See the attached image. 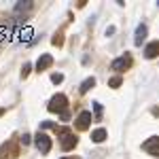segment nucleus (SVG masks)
Masks as SVG:
<instances>
[{
    "mask_svg": "<svg viewBox=\"0 0 159 159\" xmlns=\"http://www.w3.org/2000/svg\"><path fill=\"white\" fill-rule=\"evenodd\" d=\"M93 110H96V119H100V115H102V104H100V102H93Z\"/></svg>",
    "mask_w": 159,
    "mask_h": 159,
    "instance_id": "nucleus-16",
    "label": "nucleus"
},
{
    "mask_svg": "<svg viewBox=\"0 0 159 159\" xmlns=\"http://www.w3.org/2000/svg\"><path fill=\"white\" fill-rule=\"evenodd\" d=\"M30 70H32V66H30V64H24V68H21V79H25V76L30 74Z\"/></svg>",
    "mask_w": 159,
    "mask_h": 159,
    "instance_id": "nucleus-15",
    "label": "nucleus"
},
{
    "mask_svg": "<svg viewBox=\"0 0 159 159\" xmlns=\"http://www.w3.org/2000/svg\"><path fill=\"white\" fill-rule=\"evenodd\" d=\"M89 123H91V112H89V110H83V112L79 115V119H76V127H79V129H87Z\"/></svg>",
    "mask_w": 159,
    "mask_h": 159,
    "instance_id": "nucleus-8",
    "label": "nucleus"
},
{
    "mask_svg": "<svg viewBox=\"0 0 159 159\" xmlns=\"http://www.w3.org/2000/svg\"><path fill=\"white\" fill-rule=\"evenodd\" d=\"M157 55H159V40H153V43H148L144 47V57L147 60H155Z\"/></svg>",
    "mask_w": 159,
    "mask_h": 159,
    "instance_id": "nucleus-6",
    "label": "nucleus"
},
{
    "mask_svg": "<svg viewBox=\"0 0 159 159\" xmlns=\"http://www.w3.org/2000/svg\"><path fill=\"white\" fill-rule=\"evenodd\" d=\"M93 85H96V79H93V76L85 79V81L81 83V93H87V91H89V89H91Z\"/></svg>",
    "mask_w": 159,
    "mask_h": 159,
    "instance_id": "nucleus-12",
    "label": "nucleus"
},
{
    "mask_svg": "<svg viewBox=\"0 0 159 159\" xmlns=\"http://www.w3.org/2000/svg\"><path fill=\"white\" fill-rule=\"evenodd\" d=\"M115 32H117V28H115V25H108V28H106V32H104V34H106V36H112V34H115Z\"/></svg>",
    "mask_w": 159,
    "mask_h": 159,
    "instance_id": "nucleus-18",
    "label": "nucleus"
},
{
    "mask_svg": "<svg viewBox=\"0 0 159 159\" xmlns=\"http://www.w3.org/2000/svg\"><path fill=\"white\" fill-rule=\"evenodd\" d=\"M147 25L144 24H140L138 25V28H136V34H134V45L136 47H140V45H142V40H144V38H147Z\"/></svg>",
    "mask_w": 159,
    "mask_h": 159,
    "instance_id": "nucleus-9",
    "label": "nucleus"
},
{
    "mask_svg": "<svg viewBox=\"0 0 159 159\" xmlns=\"http://www.w3.org/2000/svg\"><path fill=\"white\" fill-rule=\"evenodd\" d=\"M32 7H34V4H32L30 0H25V2H17V4H15V15H19V13H30V11H32Z\"/></svg>",
    "mask_w": 159,
    "mask_h": 159,
    "instance_id": "nucleus-10",
    "label": "nucleus"
},
{
    "mask_svg": "<svg viewBox=\"0 0 159 159\" xmlns=\"http://www.w3.org/2000/svg\"><path fill=\"white\" fill-rule=\"evenodd\" d=\"M34 144H36V148L40 151V155H47L51 151V138L47 134H43V132H38V134L34 136Z\"/></svg>",
    "mask_w": 159,
    "mask_h": 159,
    "instance_id": "nucleus-3",
    "label": "nucleus"
},
{
    "mask_svg": "<svg viewBox=\"0 0 159 159\" xmlns=\"http://www.w3.org/2000/svg\"><path fill=\"white\" fill-rule=\"evenodd\" d=\"M40 127H43V129H49V127H53V123H51V121H45Z\"/></svg>",
    "mask_w": 159,
    "mask_h": 159,
    "instance_id": "nucleus-19",
    "label": "nucleus"
},
{
    "mask_svg": "<svg viewBox=\"0 0 159 159\" xmlns=\"http://www.w3.org/2000/svg\"><path fill=\"white\" fill-rule=\"evenodd\" d=\"M132 66V55H121V57H117V60H112V64H110V68L112 70H117V72H123V70H127Z\"/></svg>",
    "mask_w": 159,
    "mask_h": 159,
    "instance_id": "nucleus-5",
    "label": "nucleus"
},
{
    "mask_svg": "<svg viewBox=\"0 0 159 159\" xmlns=\"http://www.w3.org/2000/svg\"><path fill=\"white\" fill-rule=\"evenodd\" d=\"M121 83H123V79H121V76H112V79L108 81V85L112 87V89H117V87L121 85Z\"/></svg>",
    "mask_w": 159,
    "mask_h": 159,
    "instance_id": "nucleus-13",
    "label": "nucleus"
},
{
    "mask_svg": "<svg viewBox=\"0 0 159 159\" xmlns=\"http://www.w3.org/2000/svg\"><path fill=\"white\" fill-rule=\"evenodd\" d=\"M51 81L57 85V83H61L64 81V74H60V72H55V74H51Z\"/></svg>",
    "mask_w": 159,
    "mask_h": 159,
    "instance_id": "nucleus-14",
    "label": "nucleus"
},
{
    "mask_svg": "<svg viewBox=\"0 0 159 159\" xmlns=\"http://www.w3.org/2000/svg\"><path fill=\"white\" fill-rule=\"evenodd\" d=\"M19 140H21V144H24V147H25V144H30V142H32V138H30V134H24L21 138H19Z\"/></svg>",
    "mask_w": 159,
    "mask_h": 159,
    "instance_id": "nucleus-17",
    "label": "nucleus"
},
{
    "mask_svg": "<svg viewBox=\"0 0 159 159\" xmlns=\"http://www.w3.org/2000/svg\"><path fill=\"white\" fill-rule=\"evenodd\" d=\"M61 159H68V157H61Z\"/></svg>",
    "mask_w": 159,
    "mask_h": 159,
    "instance_id": "nucleus-21",
    "label": "nucleus"
},
{
    "mask_svg": "<svg viewBox=\"0 0 159 159\" xmlns=\"http://www.w3.org/2000/svg\"><path fill=\"white\" fill-rule=\"evenodd\" d=\"M66 106H68V98L64 96V93H57V96H53V98L49 100V106L47 108L51 110V112H66Z\"/></svg>",
    "mask_w": 159,
    "mask_h": 159,
    "instance_id": "nucleus-1",
    "label": "nucleus"
},
{
    "mask_svg": "<svg viewBox=\"0 0 159 159\" xmlns=\"http://www.w3.org/2000/svg\"><path fill=\"white\" fill-rule=\"evenodd\" d=\"M51 64H53V57H51L49 53H43L40 57H38V61H36V70L38 72H43V70H47Z\"/></svg>",
    "mask_w": 159,
    "mask_h": 159,
    "instance_id": "nucleus-7",
    "label": "nucleus"
},
{
    "mask_svg": "<svg viewBox=\"0 0 159 159\" xmlns=\"http://www.w3.org/2000/svg\"><path fill=\"white\" fill-rule=\"evenodd\" d=\"M60 117H61V121H68V119H70V115H68V110H66V112H61Z\"/></svg>",
    "mask_w": 159,
    "mask_h": 159,
    "instance_id": "nucleus-20",
    "label": "nucleus"
},
{
    "mask_svg": "<svg viewBox=\"0 0 159 159\" xmlns=\"http://www.w3.org/2000/svg\"><path fill=\"white\" fill-rule=\"evenodd\" d=\"M142 151L148 153L151 157H159V138L157 136H151L148 140L142 142Z\"/></svg>",
    "mask_w": 159,
    "mask_h": 159,
    "instance_id": "nucleus-4",
    "label": "nucleus"
},
{
    "mask_svg": "<svg viewBox=\"0 0 159 159\" xmlns=\"http://www.w3.org/2000/svg\"><path fill=\"white\" fill-rule=\"evenodd\" d=\"M157 7H159V2H157Z\"/></svg>",
    "mask_w": 159,
    "mask_h": 159,
    "instance_id": "nucleus-22",
    "label": "nucleus"
},
{
    "mask_svg": "<svg viewBox=\"0 0 159 159\" xmlns=\"http://www.w3.org/2000/svg\"><path fill=\"white\" fill-rule=\"evenodd\" d=\"M57 134L61 136V148H64V151H70V148L76 147V138H74V134H70L68 127H60Z\"/></svg>",
    "mask_w": 159,
    "mask_h": 159,
    "instance_id": "nucleus-2",
    "label": "nucleus"
},
{
    "mask_svg": "<svg viewBox=\"0 0 159 159\" xmlns=\"http://www.w3.org/2000/svg\"><path fill=\"white\" fill-rule=\"evenodd\" d=\"M91 140H93V142H104V140H106V129H104V127H98V129H93V132H91Z\"/></svg>",
    "mask_w": 159,
    "mask_h": 159,
    "instance_id": "nucleus-11",
    "label": "nucleus"
}]
</instances>
